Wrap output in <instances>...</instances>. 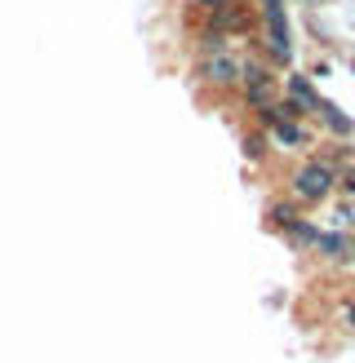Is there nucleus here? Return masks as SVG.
<instances>
[{"instance_id": "nucleus-1", "label": "nucleus", "mask_w": 355, "mask_h": 363, "mask_svg": "<svg viewBox=\"0 0 355 363\" xmlns=\"http://www.w3.org/2000/svg\"><path fill=\"white\" fill-rule=\"evenodd\" d=\"M289 191H293V199L297 204H320V199H329L333 191H337V169H329L324 160H307L293 177H289Z\"/></svg>"}, {"instance_id": "nucleus-2", "label": "nucleus", "mask_w": 355, "mask_h": 363, "mask_svg": "<svg viewBox=\"0 0 355 363\" xmlns=\"http://www.w3.org/2000/svg\"><path fill=\"white\" fill-rule=\"evenodd\" d=\"M240 98H244V106L253 111V106H262V102H271V98H280V76L266 62H258V58H240Z\"/></svg>"}, {"instance_id": "nucleus-3", "label": "nucleus", "mask_w": 355, "mask_h": 363, "mask_svg": "<svg viewBox=\"0 0 355 363\" xmlns=\"http://www.w3.org/2000/svg\"><path fill=\"white\" fill-rule=\"evenodd\" d=\"M195 76H200L204 84H213V89H236L240 84V58L236 53H213V58H200L195 62Z\"/></svg>"}, {"instance_id": "nucleus-4", "label": "nucleus", "mask_w": 355, "mask_h": 363, "mask_svg": "<svg viewBox=\"0 0 355 363\" xmlns=\"http://www.w3.org/2000/svg\"><path fill=\"white\" fill-rule=\"evenodd\" d=\"M320 257H329V262H346L351 252H355V240L346 230H315V244H311Z\"/></svg>"}, {"instance_id": "nucleus-5", "label": "nucleus", "mask_w": 355, "mask_h": 363, "mask_svg": "<svg viewBox=\"0 0 355 363\" xmlns=\"http://www.w3.org/2000/svg\"><path fill=\"white\" fill-rule=\"evenodd\" d=\"M266 138H271L280 151H302V147H311V133L302 129V120H280V124H271V129H266Z\"/></svg>"}, {"instance_id": "nucleus-6", "label": "nucleus", "mask_w": 355, "mask_h": 363, "mask_svg": "<svg viewBox=\"0 0 355 363\" xmlns=\"http://www.w3.org/2000/svg\"><path fill=\"white\" fill-rule=\"evenodd\" d=\"M284 84H289V102H297V106H302L307 116H315V106H320V94L311 89V80H307V76H289Z\"/></svg>"}, {"instance_id": "nucleus-7", "label": "nucleus", "mask_w": 355, "mask_h": 363, "mask_svg": "<svg viewBox=\"0 0 355 363\" xmlns=\"http://www.w3.org/2000/svg\"><path fill=\"white\" fill-rule=\"evenodd\" d=\"M226 40H231V35L213 31L209 23H200V27H195V53H200V58H213V53H226Z\"/></svg>"}, {"instance_id": "nucleus-8", "label": "nucleus", "mask_w": 355, "mask_h": 363, "mask_svg": "<svg viewBox=\"0 0 355 363\" xmlns=\"http://www.w3.org/2000/svg\"><path fill=\"white\" fill-rule=\"evenodd\" d=\"M315 116L329 124V133H333V138H346V133H355V124H351L342 111H337L333 102H320V106H315Z\"/></svg>"}, {"instance_id": "nucleus-9", "label": "nucleus", "mask_w": 355, "mask_h": 363, "mask_svg": "<svg viewBox=\"0 0 355 363\" xmlns=\"http://www.w3.org/2000/svg\"><path fill=\"white\" fill-rule=\"evenodd\" d=\"M266 217H271L275 230H289V226L297 222V208H293V204H271V213H266Z\"/></svg>"}, {"instance_id": "nucleus-10", "label": "nucleus", "mask_w": 355, "mask_h": 363, "mask_svg": "<svg viewBox=\"0 0 355 363\" xmlns=\"http://www.w3.org/2000/svg\"><path fill=\"white\" fill-rule=\"evenodd\" d=\"M244 155L253 160V164H258V160H266V138H262V133H248V138H244Z\"/></svg>"}, {"instance_id": "nucleus-11", "label": "nucleus", "mask_w": 355, "mask_h": 363, "mask_svg": "<svg viewBox=\"0 0 355 363\" xmlns=\"http://www.w3.org/2000/svg\"><path fill=\"white\" fill-rule=\"evenodd\" d=\"M337 191H342L346 199H355V164L351 169H337Z\"/></svg>"}, {"instance_id": "nucleus-12", "label": "nucleus", "mask_w": 355, "mask_h": 363, "mask_svg": "<svg viewBox=\"0 0 355 363\" xmlns=\"http://www.w3.org/2000/svg\"><path fill=\"white\" fill-rule=\"evenodd\" d=\"M226 5H236V0H191V9H200V13H218Z\"/></svg>"}, {"instance_id": "nucleus-13", "label": "nucleus", "mask_w": 355, "mask_h": 363, "mask_svg": "<svg viewBox=\"0 0 355 363\" xmlns=\"http://www.w3.org/2000/svg\"><path fill=\"white\" fill-rule=\"evenodd\" d=\"M262 13H284V0H258Z\"/></svg>"}, {"instance_id": "nucleus-14", "label": "nucleus", "mask_w": 355, "mask_h": 363, "mask_svg": "<svg viewBox=\"0 0 355 363\" xmlns=\"http://www.w3.org/2000/svg\"><path fill=\"white\" fill-rule=\"evenodd\" d=\"M342 323H346V328H355V301H351L346 311H342Z\"/></svg>"}]
</instances>
